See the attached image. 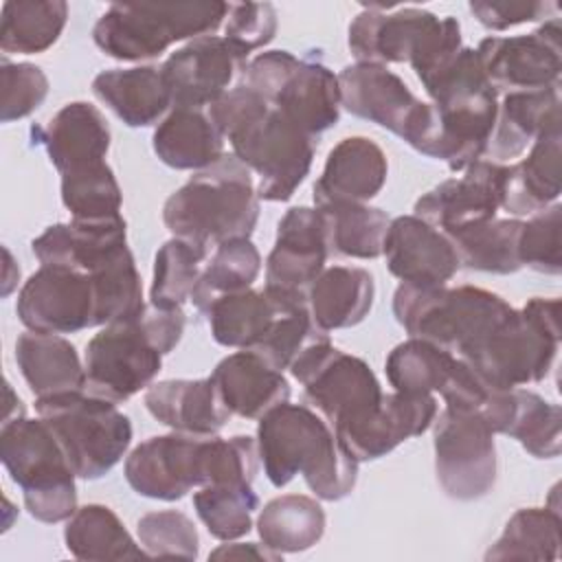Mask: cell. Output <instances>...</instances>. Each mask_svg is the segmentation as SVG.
<instances>
[{
  "label": "cell",
  "instance_id": "1",
  "mask_svg": "<svg viewBox=\"0 0 562 562\" xmlns=\"http://www.w3.org/2000/svg\"><path fill=\"white\" fill-rule=\"evenodd\" d=\"M233 156L259 176L257 198L288 202L312 169L314 138L246 86L231 88L206 108Z\"/></svg>",
  "mask_w": 562,
  "mask_h": 562
},
{
  "label": "cell",
  "instance_id": "2",
  "mask_svg": "<svg viewBox=\"0 0 562 562\" xmlns=\"http://www.w3.org/2000/svg\"><path fill=\"white\" fill-rule=\"evenodd\" d=\"M257 422L259 461L274 487L301 474L321 501H340L353 492L358 461L312 408L283 402Z\"/></svg>",
  "mask_w": 562,
  "mask_h": 562
},
{
  "label": "cell",
  "instance_id": "3",
  "mask_svg": "<svg viewBox=\"0 0 562 562\" xmlns=\"http://www.w3.org/2000/svg\"><path fill=\"white\" fill-rule=\"evenodd\" d=\"M259 220L252 171L233 154L195 171L162 206L169 233L204 255L231 239H250Z\"/></svg>",
  "mask_w": 562,
  "mask_h": 562
},
{
  "label": "cell",
  "instance_id": "4",
  "mask_svg": "<svg viewBox=\"0 0 562 562\" xmlns=\"http://www.w3.org/2000/svg\"><path fill=\"white\" fill-rule=\"evenodd\" d=\"M560 338V299L533 296L520 310L512 307L459 358L492 386L516 389L549 375Z\"/></svg>",
  "mask_w": 562,
  "mask_h": 562
},
{
  "label": "cell",
  "instance_id": "5",
  "mask_svg": "<svg viewBox=\"0 0 562 562\" xmlns=\"http://www.w3.org/2000/svg\"><path fill=\"white\" fill-rule=\"evenodd\" d=\"M347 46L356 61L411 64L424 83L463 44L457 18H437L417 7H362L351 20Z\"/></svg>",
  "mask_w": 562,
  "mask_h": 562
},
{
  "label": "cell",
  "instance_id": "6",
  "mask_svg": "<svg viewBox=\"0 0 562 562\" xmlns=\"http://www.w3.org/2000/svg\"><path fill=\"white\" fill-rule=\"evenodd\" d=\"M226 2L110 4L92 29V40L112 59L145 61L171 44L213 35L226 20Z\"/></svg>",
  "mask_w": 562,
  "mask_h": 562
},
{
  "label": "cell",
  "instance_id": "7",
  "mask_svg": "<svg viewBox=\"0 0 562 562\" xmlns=\"http://www.w3.org/2000/svg\"><path fill=\"white\" fill-rule=\"evenodd\" d=\"M0 459L11 481L22 487L24 507L35 520L53 525L77 512V474L42 417L2 422Z\"/></svg>",
  "mask_w": 562,
  "mask_h": 562
},
{
  "label": "cell",
  "instance_id": "8",
  "mask_svg": "<svg viewBox=\"0 0 562 562\" xmlns=\"http://www.w3.org/2000/svg\"><path fill=\"white\" fill-rule=\"evenodd\" d=\"M512 305L496 292L476 285H411L393 294V316L408 336L461 353L479 340Z\"/></svg>",
  "mask_w": 562,
  "mask_h": 562
},
{
  "label": "cell",
  "instance_id": "9",
  "mask_svg": "<svg viewBox=\"0 0 562 562\" xmlns=\"http://www.w3.org/2000/svg\"><path fill=\"white\" fill-rule=\"evenodd\" d=\"M35 411L57 437L77 479L105 476L132 443L130 417L88 391L37 397Z\"/></svg>",
  "mask_w": 562,
  "mask_h": 562
},
{
  "label": "cell",
  "instance_id": "10",
  "mask_svg": "<svg viewBox=\"0 0 562 562\" xmlns=\"http://www.w3.org/2000/svg\"><path fill=\"white\" fill-rule=\"evenodd\" d=\"M241 86L255 90L312 138L340 119L338 75L318 59H301L290 50L259 53L246 61Z\"/></svg>",
  "mask_w": 562,
  "mask_h": 562
},
{
  "label": "cell",
  "instance_id": "11",
  "mask_svg": "<svg viewBox=\"0 0 562 562\" xmlns=\"http://www.w3.org/2000/svg\"><path fill=\"white\" fill-rule=\"evenodd\" d=\"M290 373L336 435L367 422L384 395L373 369L329 340L307 347L290 364Z\"/></svg>",
  "mask_w": 562,
  "mask_h": 562
},
{
  "label": "cell",
  "instance_id": "12",
  "mask_svg": "<svg viewBox=\"0 0 562 562\" xmlns=\"http://www.w3.org/2000/svg\"><path fill=\"white\" fill-rule=\"evenodd\" d=\"M83 367L90 395L123 404L151 386L162 367V351L138 314L103 325L86 345Z\"/></svg>",
  "mask_w": 562,
  "mask_h": 562
},
{
  "label": "cell",
  "instance_id": "13",
  "mask_svg": "<svg viewBox=\"0 0 562 562\" xmlns=\"http://www.w3.org/2000/svg\"><path fill=\"white\" fill-rule=\"evenodd\" d=\"M435 472L454 501H476L496 483L494 430L483 417L443 408L435 417Z\"/></svg>",
  "mask_w": 562,
  "mask_h": 562
},
{
  "label": "cell",
  "instance_id": "14",
  "mask_svg": "<svg viewBox=\"0 0 562 562\" xmlns=\"http://www.w3.org/2000/svg\"><path fill=\"white\" fill-rule=\"evenodd\" d=\"M342 108L369 123H375L411 147L430 116V103L419 101L411 88L382 64L356 61L338 72Z\"/></svg>",
  "mask_w": 562,
  "mask_h": 562
},
{
  "label": "cell",
  "instance_id": "15",
  "mask_svg": "<svg viewBox=\"0 0 562 562\" xmlns=\"http://www.w3.org/2000/svg\"><path fill=\"white\" fill-rule=\"evenodd\" d=\"M496 92H525L560 86L562 26L549 18L533 33L485 37L474 48Z\"/></svg>",
  "mask_w": 562,
  "mask_h": 562
},
{
  "label": "cell",
  "instance_id": "16",
  "mask_svg": "<svg viewBox=\"0 0 562 562\" xmlns=\"http://www.w3.org/2000/svg\"><path fill=\"white\" fill-rule=\"evenodd\" d=\"M15 312L26 329L42 334H75L99 327L92 277L61 266H40L24 281Z\"/></svg>",
  "mask_w": 562,
  "mask_h": 562
},
{
  "label": "cell",
  "instance_id": "17",
  "mask_svg": "<svg viewBox=\"0 0 562 562\" xmlns=\"http://www.w3.org/2000/svg\"><path fill=\"white\" fill-rule=\"evenodd\" d=\"M509 165L476 160L461 176L439 182L415 202V213L443 235L494 220L503 206Z\"/></svg>",
  "mask_w": 562,
  "mask_h": 562
},
{
  "label": "cell",
  "instance_id": "18",
  "mask_svg": "<svg viewBox=\"0 0 562 562\" xmlns=\"http://www.w3.org/2000/svg\"><path fill=\"white\" fill-rule=\"evenodd\" d=\"M329 255L325 220L314 206L290 209L277 226L274 246L266 259V290L307 301V290L325 270Z\"/></svg>",
  "mask_w": 562,
  "mask_h": 562
},
{
  "label": "cell",
  "instance_id": "19",
  "mask_svg": "<svg viewBox=\"0 0 562 562\" xmlns=\"http://www.w3.org/2000/svg\"><path fill=\"white\" fill-rule=\"evenodd\" d=\"M204 439L173 430L140 441L125 457V481L145 498L180 501L202 485Z\"/></svg>",
  "mask_w": 562,
  "mask_h": 562
},
{
  "label": "cell",
  "instance_id": "20",
  "mask_svg": "<svg viewBox=\"0 0 562 562\" xmlns=\"http://www.w3.org/2000/svg\"><path fill=\"white\" fill-rule=\"evenodd\" d=\"M246 57L224 37L204 35L171 53L160 70L171 94V108H209L231 90Z\"/></svg>",
  "mask_w": 562,
  "mask_h": 562
},
{
  "label": "cell",
  "instance_id": "21",
  "mask_svg": "<svg viewBox=\"0 0 562 562\" xmlns=\"http://www.w3.org/2000/svg\"><path fill=\"white\" fill-rule=\"evenodd\" d=\"M382 255L389 272L411 285H446L461 268L452 241L417 215L391 220Z\"/></svg>",
  "mask_w": 562,
  "mask_h": 562
},
{
  "label": "cell",
  "instance_id": "22",
  "mask_svg": "<svg viewBox=\"0 0 562 562\" xmlns=\"http://www.w3.org/2000/svg\"><path fill=\"white\" fill-rule=\"evenodd\" d=\"M31 248L42 266L92 274L127 248V224L121 215L101 220L72 217L66 224L48 226L31 241Z\"/></svg>",
  "mask_w": 562,
  "mask_h": 562
},
{
  "label": "cell",
  "instance_id": "23",
  "mask_svg": "<svg viewBox=\"0 0 562 562\" xmlns=\"http://www.w3.org/2000/svg\"><path fill=\"white\" fill-rule=\"evenodd\" d=\"M439 413L432 393H384L378 411L362 424L336 435L340 446L360 463L373 461L411 437L424 435Z\"/></svg>",
  "mask_w": 562,
  "mask_h": 562
},
{
  "label": "cell",
  "instance_id": "24",
  "mask_svg": "<svg viewBox=\"0 0 562 562\" xmlns=\"http://www.w3.org/2000/svg\"><path fill=\"white\" fill-rule=\"evenodd\" d=\"M389 160L382 147L367 136L342 138L327 154L321 178L314 184V204L369 202L386 184Z\"/></svg>",
  "mask_w": 562,
  "mask_h": 562
},
{
  "label": "cell",
  "instance_id": "25",
  "mask_svg": "<svg viewBox=\"0 0 562 562\" xmlns=\"http://www.w3.org/2000/svg\"><path fill=\"white\" fill-rule=\"evenodd\" d=\"M31 134L59 173L103 162L112 140L103 112L88 101L66 103L44 127H33Z\"/></svg>",
  "mask_w": 562,
  "mask_h": 562
},
{
  "label": "cell",
  "instance_id": "26",
  "mask_svg": "<svg viewBox=\"0 0 562 562\" xmlns=\"http://www.w3.org/2000/svg\"><path fill=\"white\" fill-rule=\"evenodd\" d=\"M560 86L507 92L498 103L496 123L483 158L492 162L518 158L536 138L560 132Z\"/></svg>",
  "mask_w": 562,
  "mask_h": 562
},
{
  "label": "cell",
  "instance_id": "27",
  "mask_svg": "<svg viewBox=\"0 0 562 562\" xmlns=\"http://www.w3.org/2000/svg\"><path fill=\"white\" fill-rule=\"evenodd\" d=\"M145 406L160 424L195 437L217 435L231 419L211 375L156 382L145 389Z\"/></svg>",
  "mask_w": 562,
  "mask_h": 562
},
{
  "label": "cell",
  "instance_id": "28",
  "mask_svg": "<svg viewBox=\"0 0 562 562\" xmlns=\"http://www.w3.org/2000/svg\"><path fill=\"white\" fill-rule=\"evenodd\" d=\"M211 380L231 415L244 419H259L274 406L290 400V384L283 371L272 369L255 351L239 349L222 358Z\"/></svg>",
  "mask_w": 562,
  "mask_h": 562
},
{
  "label": "cell",
  "instance_id": "29",
  "mask_svg": "<svg viewBox=\"0 0 562 562\" xmlns=\"http://www.w3.org/2000/svg\"><path fill=\"white\" fill-rule=\"evenodd\" d=\"M307 301L279 296L270 290H241L226 294L204 312L211 336L217 345L235 349H252L270 329L281 312L305 307Z\"/></svg>",
  "mask_w": 562,
  "mask_h": 562
},
{
  "label": "cell",
  "instance_id": "30",
  "mask_svg": "<svg viewBox=\"0 0 562 562\" xmlns=\"http://www.w3.org/2000/svg\"><path fill=\"white\" fill-rule=\"evenodd\" d=\"M92 92L127 127L154 125L171 108L160 66L103 70L92 79Z\"/></svg>",
  "mask_w": 562,
  "mask_h": 562
},
{
  "label": "cell",
  "instance_id": "31",
  "mask_svg": "<svg viewBox=\"0 0 562 562\" xmlns=\"http://www.w3.org/2000/svg\"><path fill=\"white\" fill-rule=\"evenodd\" d=\"M15 362L35 400L86 391V367L75 345L59 334L31 329L20 334L15 340Z\"/></svg>",
  "mask_w": 562,
  "mask_h": 562
},
{
  "label": "cell",
  "instance_id": "32",
  "mask_svg": "<svg viewBox=\"0 0 562 562\" xmlns=\"http://www.w3.org/2000/svg\"><path fill=\"white\" fill-rule=\"evenodd\" d=\"M375 296L373 274L358 266L325 268L307 290V310L323 331L362 323Z\"/></svg>",
  "mask_w": 562,
  "mask_h": 562
},
{
  "label": "cell",
  "instance_id": "33",
  "mask_svg": "<svg viewBox=\"0 0 562 562\" xmlns=\"http://www.w3.org/2000/svg\"><path fill=\"white\" fill-rule=\"evenodd\" d=\"M154 154L171 169L202 171L224 156V136L202 108H171L151 136Z\"/></svg>",
  "mask_w": 562,
  "mask_h": 562
},
{
  "label": "cell",
  "instance_id": "34",
  "mask_svg": "<svg viewBox=\"0 0 562 562\" xmlns=\"http://www.w3.org/2000/svg\"><path fill=\"white\" fill-rule=\"evenodd\" d=\"M562 130L549 132L531 143L527 158L509 165L503 206L507 213L533 215L555 204L560 198V154H562Z\"/></svg>",
  "mask_w": 562,
  "mask_h": 562
},
{
  "label": "cell",
  "instance_id": "35",
  "mask_svg": "<svg viewBox=\"0 0 562 562\" xmlns=\"http://www.w3.org/2000/svg\"><path fill=\"white\" fill-rule=\"evenodd\" d=\"M64 542L77 560H134L145 558L147 551L136 544L121 518L101 503L77 507L66 520Z\"/></svg>",
  "mask_w": 562,
  "mask_h": 562
},
{
  "label": "cell",
  "instance_id": "36",
  "mask_svg": "<svg viewBox=\"0 0 562 562\" xmlns=\"http://www.w3.org/2000/svg\"><path fill=\"white\" fill-rule=\"evenodd\" d=\"M325 509L305 494H283L263 505L257 518V533L263 544L279 553L312 549L325 533Z\"/></svg>",
  "mask_w": 562,
  "mask_h": 562
},
{
  "label": "cell",
  "instance_id": "37",
  "mask_svg": "<svg viewBox=\"0 0 562 562\" xmlns=\"http://www.w3.org/2000/svg\"><path fill=\"white\" fill-rule=\"evenodd\" d=\"M68 22L64 0H9L0 13V48L7 55L48 50Z\"/></svg>",
  "mask_w": 562,
  "mask_h": 562
},
{
  "label": "cell",
  "instance_id": "38",
  "mask_svg": "<svg viewBox=\"0 0 562 562\" xmlns=\"http://www.w3.org/2000/svg\"><path fill=\"white\" fill-rule=\"evenodd\" d=\"M325 220L331 252L353 259H378L384 248L391 217L367 202H336L316 206Z\"/></svg>",
  "mask_w": 562,
  "mask_h": 562
},
{
  "label": "cell",
  "instance_id": "39",
  "mask_svg": "<svg viewBox=\"0 0 562 562\" xmlns=\"http://www.w3.org/2000/svg\"><path fill=\"white\" fill-rule=\"evenodd\" d=\"M520 228L522 222L516 217H494L446 237L452 241L461 268L492 274H512L522 268L518 259Z\"/></svg>",
  "mask_w": 562,
  "mask_h": 562
},
{
  "label": "cell",
  "instance_id": "40",
  "mask_svg": "<svg viewBox=\"0 0 562 562\" xmlns=\"http://www.w3.org/2000/svg\"><path fill=\"white\" fill-rule=\"evenodd\" d=\"M459 356L422 338H408L391 349L384 362L391 386L400 393H441Z\"/></svg>",
  "mask_w": 562,
  "mask_h": 562
},
{
  "label": "cell",
  "instance_id": "41",
  "mask_svg": "<svg viewBox=\"0 0 562 562\" xmlns=\"http://www.w3.org/2000/svg\"><path fill=\"white\" fill-rule=\"evenodd\" d=\"M560 525L558 507H522L485 551V560H558Z\"/></svg>",
  "mask_w": 562,
  "mask_h": 562
},
{
  "label": "cell",
  "instance_id": "42",
  "mask_svg": "<svg viewBox=\"0 0 562 562\" xmlns=\"http://www.w3.org/2000/svg\"><path fill=\"white\" fill-rule=\"evenodd\" d=\"M261 272V255L250 239H231L215 246L209 263L191 292V303L200 314L226 294L252 288Z\"/></svg>",
  "mask_w": 562,
  "mask_h": 562
},
{
  "label": "cell",
  "instance_id": "43",
  "mask_svg": "<svg viewBox=\"0 0 562 562\" xmlns=\"http://www.w3.org/2000/svg\"><path fill=\"white\" fill-rule=\"evenodd\" d=\"M503 435L516 439L536 459H555L562 450L560 406L533 391L516 386L512 415Z\"/></svg>",
  "mask_w": 562,
  "mask_h": 562
},
{
  "label": "cell",
  "instance_id": "44",
  "mask_svg": "<svg viewBox=\"0 0 562 562\" xmlns=\"http://www.w3.org/2000/svg\"><path fill=\"white\" fill-rule=\"evenodd\" d=\"M193 507L213 538L231 542L252 529L259 496L252 485H202L193 494Z\"/></svg>",
  "mask_w": 562,
  "mask_h": 562
},
{
  "label": "cell",
  "instance_id": "45",
  "mask_svg": "<svg viewBox=\"0 0 562 562\" xmlns=\"http://www.w3.org/2000/svg\"><path fill=\"white\" fill-rule=\"evenodd\" d=\"M61 176V202L72 217L101 220L121 215L123 193L112 167L103 162L77 167Z\"/></svg>",
  "mask_w": 562,
  "mask_h": 562
},
{
  "label": "cell",
  "instance_id": "46",
  "mask_svg": "<svg viewBox=\"0 0 562 562\" xmlns=\"http://www.w3.org/2000/svg\"><path fill=\"white\" fill-rule=\"evenodd\" d=\"M206 255L195 246L171 237L154 257V279L149 290V303L158 307H182L202 274V261Z\"/></svg>",
  "mask_w": 562,
  "mask_h": 562
},
{
  "label": "cell",
  "instance_id": "47",
  "mask_svg": "<svg viewBox=\"0 0 562 562\" xmlns=\"http://www.w3.org/2000/svg\"><path fill=\"white\" fill-rule=\"evenodd\" d=\"M257 470V439L248 435H235L228 439L211 435L204 439L202 485H252Z\"/></svg>",
  "mask_w": 562,
  "mask_h": 562
},
{
  "label": "cell",
  "instance_id": "48",
  "mask_svg": "<svg viewBox=\"0 0 562 562\" xmlns=\"http://www.w3.org/2000/svg\"><path fill=\"white\" fill-rule=\"evenodd\" d=\"M329 340L327 331H323L314 318L310 316L307 305L281 312L277 321L270 325L266 336L248 351H255L263 358L272 369L283 371L312 345Z\"/></svg>",
  "mask_w": 562,
  "mask_h": 562
},
{
  "label": "cell",
  "instance_id": "49",
  "mask_svg": "<svg viewBox=\"0 0 562 562\" xmlns=\"http://www.w3.org/2000/svg\"><path fill=\"white\" fill-rule=\"evenodd\" d=\"M136 533L140 547L154 558L195 560L200 536L193 520L178 509H158L138 518Z\"/></svg>",
  "mask_w": 562,
  "mask_h": 562
},
{
  "label": "cell",
  "instance_id": "50",
  "mask_svg": "<svg viewBox=\"0 0 562 562\" xmlns=\"http://www.w3.org/2000/svg\"><path fill=\"white\" fill-rule=\"evenodd\" d=\"M560 228H562L560 204H551L540 213H533L527 222H522L520 237H518L520 266H527L542 274H560L562 270Z\"/></svg>",
  "mask_w": 562,
  "mask_h": 562
},
{
  "label": "cell",
  "instance_id": "51",
  "mask_svg": "<svg viewBox=\"0 0 562 562\" xmlns=\"http://www.w3.org/2000/svg\"><path fill=\"white\" fill-rule=\"evenodd\" d=\"M2 77V105H0V121L11 123L29 116L35 112L46 94H48V77L35 64H13L2 59L0 66Z\"/></svg>",
  "mask_w": 562,
  "mask_h": 562
},
{
  "label": "cell",
  "instance_id": "52",
  "mask_svg": "<svg viewBox=\"0 0 562 562\" xmlns=\"http://www.w3.org/2000/svg\"><path fill=\"white\" fill-rule=\"evenodd\" d=\"M277 24V11L270 2H239L228 9L224 37L248 57L252 50L272 42Z\"/></svg>",
  "mask_w": 562,
  "mask_h": 562
},
{
  "label": "cell",
  "instance_id": "53",
  "mask_svg": "<svg viewBox=\"0 0 562 562\" xmlns=\"http://www.w3.org/2000/svg\"><path fill=\"white\" fill-rule=\"evenodd\" d=\"M470 13L485 29L505 31L525 22L558 18V4L542 0H472Z\"/></svg>",
  "mask_w": 562,
  "mask_h": 562
},
{
  "label": "cell",
  "instance_id": "54",
  "mask_svg": "<svg viewBox=\"0 0 562 562\" xmlns=\"http://www.w3.org/2000/svg\"><path fill=\"white\" fill-rule=\"evenodd\" d=\"M283 553L270 549L268 544H259V542H226L220 544L215 551H211L209 558L213 560H226V558H252V560H270V562H279Z\"/></svg>",
  "mask_w": 562,
  "mask_h": 562
},
{
  "label": "cell",
  "instance_id": "55",
  "mask_svg": "<svg viewBox=\"0 0 562 562\" xmlns=\"http://www.w3.org/2000/svg\"><path fill=\"white\" fill-rule=\"evenodd\" d=\"M4 259H7V266H4V288H2V294L7 296L15 288L18 279H20V268L13 263V257H11V252L7 248H4Z\"/></svg>",
  "mask_w": 562,
  "mask_h": 562
}]
</instances>
